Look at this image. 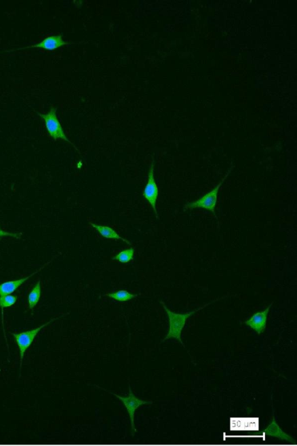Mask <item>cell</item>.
<instances>
[{
    "label": "cell",
    "instance_id": "6da1fadb",
    "mask_svg": "<svg viewBox=\"0 0 297 446\" xmlns=\"http://www.w3.org/2000/svg\"><path fill=\"white\" fill-rule=\"evenodd\" d=\"M225 298V297H223L220 299H218V300L211 302L210 303L204 305L203 306V307H200L198 309L195 310V311L189 313H183V314H180V313H176L172 311H171L170 310L167 308L164 302H163V301H160V303L162 305L163 308L165 309L167 315H168L170 324V329L169 333L168 334H167L166 337L164 339V340H163V341L169 340V339L172 338H176L181 343L182 345L184 346V343L183 342V341H182L181 337L182 331H183L185 326L187 320L193 315H194L195 313L200 311V310L205 308L207 307V306H209L211 304H213V302L222 300V299H224Z\"/></svg>",
    "mask_w": 297,
    "mask_h": 446
},
{
    "label": "cell",
    "instance_id": "7a4b0ae2",
    "mask_svg": "<svg viewBox=\"0 0 297 446\" xmlns=\"http://www.w3.org/2000/svg\"><path fill=\"white\" fill-rule=\"evenodd\" d=\"M233 168L234 166L229 169L228 173L224 176V178L221 180V182L212 190L204 195L202 197L198 199V200L186 204L184 209L185 210H192L195 208L205 209L206 211L213 213V215L217 219L216 214H215V207H216L217 204L219 191H220L222 184L224 183L225 180L228 178L230 173L232 171Z\"/></svg>",
    "mask_w": 297,
    "mask_h": 446
},
{
    "label": "cell",
    "instance_id": "3957f363",
    "mask_svg": "<svg viewBox=\"0 0 297 446\" xmlns=\"http://www.w3.org/2000/svg\"><path fill=\"white\" fill-rule=\"evenodd\" d=\"M36 113L43 119L48 133L51 138H53L55 141H57L58 139L64 140L65 141L70 143L77 150L76 147L67 137L64 128H63L57 117V108L53 107L50 111L46 114Z\"/></svg>",
    "mask_w": 297,
    "mask_h": 446
},
{
    "label": "cell",
    "instance_id": "277c9868",
    "mask_svg": "<svg viewBox=\"0 0 297 446\" xmlns=\"http://www.w3.org/2000/svg\"><path fill=\"white\" fill-rule=\"evenodd\" d=\"M58 319H59V318L52 319L50 321V322L43 324V325H42V326L37 328V329L34 330L23 332V333H21L20 334L11 333V334L13 335V337L15 338V339H16L17 345L19 348H20L21 356V368L22 367V360H23L25 353L30 347V346L32 344V343L33 341H34L37 334H39V332L42 330L43 328L47 326L48 324H50L51 323L53 322L54 321Z\"/></svg>",
    "mask_w": 297,
    "mask_h": 446
},
{
    "label": "cell",
    "instance_id": "5b68a950",
    "mask_svg": "<svg viewBox=\"0 0 297 446\" xmlns=\"http://www.w3.org/2000/svg\"><path fill=\"white\" fill-rule=\"evenodd\" d=\"M155 162L152 161L148 173L147 183L143 191L142 195L145 200L150 203L153 208L156 217L158 219V213L157 209V202L159 196V189L156 183L155 176Z\"/></svg>",
    "mask_w": 297,
    "mask_h": 446
},
{
    "label": "cell",
    "instance_id": "8992f818",
    "mask_svg": "<svg viewBox=\"0 0 297 446\" xmlns=\"http://www.w3.org/2000/svg\"><path fill=\"white\" fill-rule=\"evenodd\" d=\"M99 388L102 389L98 385H96ZM106 390V391L109 392L110 393L113 394V395L116 396L120 400H121L122 402H123L126 408H127V411L128 412V414L129 415L130 419H131V427L132 430L136 432V429L135 428L134 426V415H135V411L136 409L138 408L140 405L143 404H152L153 403V401H144L142 400H140L137 398L134 394L132 392V390L131 389V386H130V384L129 383V393L128 396L126 397H121L120 396H118V394H115L114 393L108 391V390Z\"/></svg>",
    "mask_w": 297,
    "mask_h": 446
},
{
    "label": "cell",
    "instance_id": "52a82bcc",
    "mask_svg": "<svg viewBox=\"0 0 297 446\" xmlns=\"http://www.w3.org/2000/svg\"><path fill=\"white\" fill-rule=\"evenodd\" d=\"M273 304V302H272L264 311L254 313L249 320L246 321L244 323L249 326L258 334L263 333L266 329L267 319Z\"/></svg>",
    "mask_w": 297,
    "mask_h": 446
},
{
    "label": "cell",
    "instance_id": "ba28073f",
    "mask_svg": "<svg viewBox=\"0 0 297 446\" xmlns=\"http://www.w3.org/2000/svg\"><path fill=\"white\" fill-rule=\"evenodd\" d=\"M68 44V43L64 41L62 35H53L47 37V38L43 40L42 42L34 44V45L21 48V49L17 50L6 51L5 52H11V51L31 49V48H40V49L44 50L53 51Z\"/></svg>",
    "mask_w": 297,
    "mask_h": 446
},
{
    "label": "cell",
    "instance_id": "9c48e42d",
    "mask_svg": "<svg viewBox=\"0 0 297 446\" xmlns=\"http://www.w3.org/2000/svg\"><path fill=\"white\" fill-rule=\"evenodd\" d=\"M53 259H52L49 261V262H48L44 264V266L42 267H40L39 270H37L35 272H33V273L31 275L27 276V277L19 279L17 280H14V281H7L2 283V284H0V296L9 295V294L13 293L15 291L19 288V287H20L22 284H24V283L26 281H27V280H28L29 278H31L32 276H34L35 274L38 273V272L42 271L43 268L47 266L48 264H50V263L52 262V261H53Z\"/></svg>",
    "mask_w": 297,
    "mask_h": 446
},
{
    "label": "cell",
    "instance_id": "30bf717a",
    "mask_svg": "<svg viewBox=\"0 0 297 446\" xmlns=\"http://www.w3.org/2000/svg\"><path fill=\"white\" fill-rule=\"evenodd\" d=\"M89 224H90V226H91L92 228H94L96 231H98V233L103 238L117 239V240L120 239V240L124 242L128 245H131V242L127 240V239L121 237V236L118 234L113 228L106 226H102V225L96 224L92 222H90Z\"/></svg>",
    "mask_w": 297,
    "mask_h": 446
},
{
    "label": "cell",
    "instance_id": "8fae6325",
    "mask_svg": "<svg viewBox=\"0 0 297 446\" xmlns=\"http://www.w3.org/2000/svg\"><path fill=\"white\" fill-rule=\"evenodd\" d=\"M265 435L276 437L281 438V439L287 440L288 441H293L294 439L288 435L287 434L284 433L277 425L274 418H273L272 422L270 423L268 427L262 432Z\"/></svg>",
    "mask_w": 297,
    "mask_h": 446
},
{
    "label": "cell",
    "instance_id": "7c38bea8",
    "mask_svg": "<svg viewBox=\"0 0 297 446\" xmlns=\"http://www.w3.org/2000/svg\"><path fill=\"white\" fill-rule=\"evenodd\" d=\"M41 291L42 287H41V282L39 281L36 283L29 294L28 304L30 309L33 310L39 303L41 297Z\"/></svg>",
    "mask_w": 297,
    "mask_h": 446
},
{
    "label": "cell",
    "instance_id": "4fadbf2b",
    "mask_svg": "<svg viewBox=\"0 0 297 446\" xmlns=\"http://www.w3.org/2000/svg\"><path fill=\"white\" fill-rule=\"evenodd\" d=\"M103 296L108 297L118 302H124L138 297V294H132L125 290H120L116 292L104 294Z\"/></svg>",
    "mask_w": 297,
    "mask_h": 446
},
{
    "label": "cell",
    "instance_id": "5bb4252c",
    "mask_svg": "<svg viewBox=\"0 0 297 446\" xmlns=\"http://www.w3.org/2000/svg\"><path fill=\"white\" fill-rule=\"evenodd\" d=\"M134 252V249L132 248L122 250L113 257V260L119 261L121 263H129L133 260Z\"/></svg>",
    "mask_w": 297,
    "mask_h": 446
},
{
    "label": "cell",
    "instance_id": "9a60e30c",
    "mask_svg": "<svg viewBox=\"0 0 297 446\" xmlns=\"http://www.w3.org/2000/svg\"><path fill=\"white\" fill-rule=\"evenodd\" d=\"M18 298L16 295L0 296V308L2 311L5 308H10L16 304Z\"/></svg>",
    "mask_w": 297,
    "mask_h": 446
},
{
    "label": "cell",
    "instance_id": "2e32d148",
    "mask_svg": "<svg viewBox=\"0 0 297 446\" xmlns=\"http://www.w3.org/2000/svg\"><path fill=\"white\" fill-rule=\"evenodd\" d=\"M22 235V233H10V232L4 231L2 229L1 227H0V237H9L16 239H20Z\"/></svg>",
    "mask_w": 297,
    "mask_h": 446
},
{
    "label": "cell",
    "instance_id": "e0dca14e",
    "mask_svg": "<svg viewBox=\"0 0 297 446\" xmlns=\"http://www.w3.org/2000/svg\"><path fill=\"white\" fill-rule=\"evenodd\" d=\"M0 241H1V238H0Z\"/></svg>",
    "mask_w": 297,
    "mask_h": 446
}]
</instances>
